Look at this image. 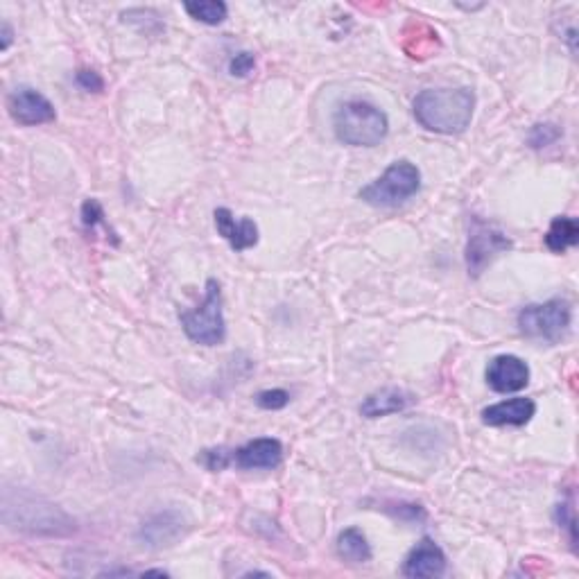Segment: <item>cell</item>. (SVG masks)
<instances>
[{"label": "cell", "instance_id": "obj_1", "mask_svg": "<svg viewBox=\"0 0 579 579\" xmlns=\"http://www.w3.org/2000/svg\"><path fill=\"white\" fill-rule=\"evenodd\" d=\"M475 95L471 89H426L414 98V118L435 134H462L471 125Z\"/></svg>", "mask_w": 579, "mask_h": 579}, {"label": "cell", "instance_id": "obj_2", "mask_svg": "<svg viewBox=\"0 0 579 579\" xmlns=\"http://www.w3.org/2000/svg\"><path fill=\"white\" fill-rule=\"evenodd\" d=\"M5 523L14 530L30 534H48V537H66L75 532V521L46 498L28 494V491H7L3 503Z\"/></svg>", "mask_w": 579, "mask_h": 579}, {"label": "cell", "instance_id": "obj_3", "mask_svg": "<svg viewBox=\"0 0 579 579\" xmlns=\"http://www.w3.org/2000/svg\"><path fill=\"white\" fill-rule=\"evenodd\" d=\"M337 141L351 148H374L390 132L385 111L365 100H349L335 111L333 118Z\"/></svg>", "mask_w": 579, "mask_h": 579}, {"label": "cell", "instance_id": "obj_4", "mask_svg": "<svg viewBox=\"0 0 579 579\" xmlns=\"http://www.w3.org/2000/svg\"><path fill=\"white\" fill-rule=\"evenodd\" d=\"M179 322L190 342L202 344V347L222 344L224 337H227V322H224L222 313L220 283L215 279L206 281L204 301L193 310H181Z\"/></svg>", "mask_w": 579, "mask_h": 579}, {"label": "cell", "instance_id": "obj_5", "mask_svg": "<svg viewBox=\"0 0 579 579\" xmlns=\"http://www.w3.org/2000/svg\"><path fill=\"white\" fill-rule=\"evenodd\" d=\"M421 172L410 161H394L383 175L360 188V200L369 206H399L419 193Z\"/></svg>", "mask_w": 579, "mask_h": 579}, {"label": "cell", "instance_id": "obj_6", "mask_svg": "<svg viewBox=\"0 0 579 579\" xmlns=\"http://www.w3.org/2000/svg\"><path fill=\"white\" fill-rule=\"evenodd\" d=\"M573 308L566 299H550L546 304H530L518 313V328L525 337L555 344L568 333Z\"/></svg>", "mask_w": 579, "mask_h": 579}, {"label": "cell", "instance_id": "obj_7", "mask_svg": "<svg viewBox=\"0 0 579 579\" xmlns=\"http://www.w3.org/2000/svg\"><path fill=\"white\" fill-rule=\"evenodd\" d=\"M507 249H512V240H509L503 231L491 227L485 222H473V231L469 236V245H466V267H469L471 276H480L485 267L494 261Z\"/></svg>", "mask_w": 579, "mask_h": 579}, {"label": "cell", "instance_id": "obj_8", "mask_svg": "<svg viewBox=\"0 0 579 579\" xmlns=\"http://www.w3.org/2000/svg\"><path fill=\"white\" fill-rule=\"evenodd\" d=\"M7 109H10V116L16 123L25 127L46 125L57 118L53 102L37 89H30V86H21V89L12 91L10 98H7Z\"/></svg>", "mask_w": 579, "mask_h": 579}, {"label": "cell", "instance_id": "obj_9", "mask_svg": "<svg viewBox=\"0 0 579 579\" xmlns=\"http://www.w3.org/2000/svg\"><path fill=\"white\" fill-rule=\"evenodd\" d=\"M186 532V521L177 509H163V512L145 518L141 530H138V541L150 550L168 548L179 541Z\"/></svg>", "mask_w": 579, "mask_h": 579}, {"label": "cell", "instance_id": "obj_10", "mask_svg": "<svg viewBox=\"0 0 579 579\" xmlns=\"http://www.w3.org/2000/svg\"><path fill=\"white\" fill-rule=\"evenodd\" d=\"M487 383L498 394L521 392L530 383V367L518 356H496L487 367Z\"/></svg>", "mask_w": 579, "mask_h": 579}, {"label": "cell", "instance_id": "obj_11", "mask_svg": "<svg viewBox=\"0 0 579 579\" xmlns=\"http://www.w3.org/2000/svg\"><path fill=\"white\" fill-rule=\"evenodd\" d=\"M446 573V555L430 537L421 539L403 561V575L412 579L442 577Z\"/></svg>", "mask_w": 579, "mask_h": 579}, {"label": "cell", "instance_id": "obj_12", "mask_svg": "<svg viewBox=\"0 0 579 579\" xmlns=\"http://www.w3.org/2000/svg\"><path fill=\"white\" fill-rule=\"evenodd\" d=\"M283 460V444L279 439L261 437L254 439L245 446H240L238 451H233V464L238 469L256 471V469H276Z\"/></svg>", "mask_w": 579, "mask_h": 579}, {"label": "cell", "instance_id": "obj_13", "mask_svg": "<svg viewBox=\"0 0 579 579\" xmlns=\"http://www.w3.org/2000/svg\"><path fill=\"white\" fill-rule=\"evenodd\" d=\"M215 229H218L220 236L227 240L231 249L236 252H245V249H252L258 245V227L252 218H240L236 220L229 209H215Z\"/></svg>", "mask_w": 579, "mask_h": 579}, {"label": "cell", "instance_id": "obj_14", "mask_svg": "<svg viewBox=\"0 0 579 579\" xmlns=\"http://www.w3.org/2000/svg\"><path fill=\"white\" fill-rule=\"evenodd\" d=\"M534 414H537V403L532 399H509V401H500L496 405H489V408L482 410V421L487 426H516L521 428L525 423H530Z\"/></svg>", "mask_w": 579, "mask_h": 579}, {"label": "cell", "instance_id": "obj_15", "mask_svg": "<svg viewBox=\"0 0 579 579\" xmlns=\"http://www.w3.org/2000/svg\"><path fill=\"white\" fill-rule=\"evenodd\" d=\"M414 403V396L399 387H385V390H378L374 394H369L360 405V414L367 419H380L387 417V414H396L408 410Z\"/></svg>", "mask_w": 579, "mask_h": 579}, {"label": "cell", "instance_id": "obj_16", "mask_svg": "<svg viewBox=\"0 0 579 579\" xmlns=\"http://www.w3.org/2000/svg\"><path fill=\"white\" fill-rule=\"evenodd\" d=\"M543 240H546V247L552 254H564L566 249L579 243V222L570 215H559V218L552 220Z\"/></svg>", "mask_w": 579, "mask_h": 579}, {"label": "cell", "instance_id": "obj_17", "mask_svg": "<svg viewBox=\"0 0 579 579\" xmlns=\"http://www.w3.org/2000/svg\"><path fill=\"white\" fill-rule=\"evenodd\" d=\"M337 555L344 561H351V564H367L374 552H371L365 534H362L358 527H349V530H344L340 537H337Z\"/></svg>", "mask_w": 579, "mask_h": 579}, {"label": "cell", "instance_id": "obj_18", "mask_svg": "<svg viewBox=\"0 0 579 579\" xmlns=\"http://www.w3.org/2000/svg\"><path fill=\"white\" fill-rule=\"evenodd\" d=\"M184 10L193 16L195 21H202L206 25H218L227 19L229 7L222 0H197V3H186Z\"/></svg>", "mask_w": 579, "mask_h": 579}, {"label": "cell", "instance_id": "obj_19", "mask_svg": "<svg viewBox=\"0 0 579 579\" xmlns=\"http://www.w3.org/2000/svg\"><path fill=\"white\" fill-rule=\"evenodd\" d=\"M555 518L559 523V530H566L568 532V541H570V548L575 550V543H577V527H575V496L573 491H570L568 498L561 500L555 509Z\"/></svg>", "mask_w": 579, "mask_h": 579}, {"label": "cell", "instance_id": "obj_20", "mask_svg": "<svg viewBox=\"0 0 579 579\" xmlns=\"http://www.w3.org/2000/svg\"><path fill=\"white\" fill-rule=\"evenodd\" d=\"M197 462H200L204 469H209L213 473L224 471L227 466L233 464V451H227V448H206L200 455H197Z\"/></svg>", "mask_w": 579, "mask_h": 579}, {"label": "cell", "instance_id": "obj_21", "mask_svg": "<svg viewBox=\"0 0 579 579\" xmlns=\"http://www.w3.org/2000/svg\"><path fill=\"white\" fill-rule=\"evenodd\" d=\"M561 138V129L552 123H539L532 127L530 136H527V143L532 145L534 150H541V148H548V145L557 143Z\"/></svg>", "mask_w": 579, "mask_h": 579}, {"label": "cell", "instance_id": "obj_22", "mask_svg": "<svg viewBox=\"0 0 579 579\" xmlns=\"http://www.w3.org/2000/svg\"><path fill=\"white\" fill-rule=\"evenodd\" d=\"M385 509L394 518H399V521H405V523H423L428 518L426 509L414 503H394L392 507H385Z\"/></svg>", "mask_w": 579, "mask_h": 579}, {"label": "cell", "instance_id": "obj_23", "mask_svg": "<svg viewBox=\"0 0 579 579\" xmlns=\"http://www.w3.org/2000/svg\"><path fill=\"white\" fill-rule=\"evenodd\" d=\"M290 403V394L285 390H265L256 396V405L263 410H283Z\"/></svg>", "mask_w": 579, "mask_h": 579}, {"label": "cell", "instance_id": "obj_24", "mask_svg": "<svg viewBox=\"0 0 579 579\" xmlns=\"http://www.w3.org/2000/svg\"><path fill=\"white\" fill-rule=\"evenodd\" d=\"M105 222V209L98 200H86L82 206V224L86 229H95L98 224Z\"/></svg>", "mask_w": 579, "mask_h": 579}, {"label": "cell", "instance_id": "obj_25", "mask_svg": "<svg viewBox=\"0 0 579 579\" xmlns=\"http://www.w3.org/2000/svg\"><path fill=\"white\" fill-rule=\"evenodd\" d=\"M75 80L84 91H89V93L105 91V80H102V75L95 73V71H89V68H82V71H77Z\"/></svg>", "mask_w": 579, "mask_h": 579}, {"label": "cell", "instance_id": "obj_26", "mask_svg": "<svg viewBox=\"0 0 579 579\" xmlns=\"http://www.w3.org/2000/svg\"><path fill=\"white\" fill-rule=\"evenodd\" d=\"M254 66H256V57L252 53H238L236 57L231 59L229 73L233 77H247L249 73L254 71Z\"/></svg>", "mask_w": 579, "mask_h": 579}, {"label": "cell", "instance_id": "obj_27", "mask_svg": "<svg viewBox=\"0 0 579 579\" xmlns=\"http://www.w3.org/2000/svg\"><path fill=\"white\" fill-rule=\"evenodd\" d=\"M10 43H12V28L7 23H3V50L10 48Z\"/></svg>", "mask_w": 579, "mask_h": 579}]
</instances>
